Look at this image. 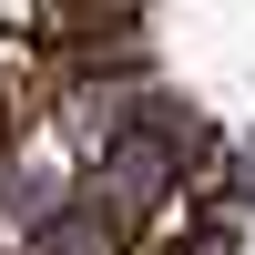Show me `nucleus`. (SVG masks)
<instances>
[{
  "mask_svg": "<svg viewBox=\"0 0 255 255\" xmlns=\"http://www.w3.org/2000/svg\"><path fill=\"white\" fill-rule=\"evenodd\" d=\"M204 245H225V153H215V143L184 153L174 194L123 235V255H204Z\"/></svg>",
  "mask_w": 255,
  "mask_h": 255,
  "instance_id": "1",
  "label": "nucleus"
}]
</instances>
